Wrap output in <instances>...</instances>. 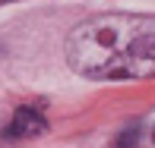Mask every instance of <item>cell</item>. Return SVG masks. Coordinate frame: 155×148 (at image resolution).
I'll list each match as a JSON object with an SVG mask.
<instances>
[{"mask_svg": "<svg viewBox=\"0 0 155 148\" xmlns=\"http://www.w3.org/2000/svg\"><path fill=\"white\" fill-rule=\"evenodd\" d=\"M139 136H143V132H139L136 126H130L127 132H120V136L114 139V148H133V145L139 142Z\"/></svg>", "mask_w": 155, "mask_h": 148, "instance_id": "cell-3", "label": "cell"}, {"mask_svg": "<svg viewBox=\"0 0 155 148\" xmlns=\"http://www.w3.org/2000/svg\"><path fill=\"white\" fill-rule=\"evenodd\" d=\"M45 129H48V123H45V117H41V104H25V107H19L16 114H13V120L6 123L3 139L25 142V139L41 136Z\"/></svg>", "mask_w": 155, "mask_h": 148, "instance_id": "cell-2", "label": "cell"}, {"mask_svg": "<svg viewBox=\"0 0 155 148\" xmlns=\"http://www.w3.org/2000/svg\"><path fill=\"white\" fill-rule=\"evenodd\" d=\"M63 54L86 79H143L155 69V22L136 13H101L70 32Z\"/></svg>", "mask_w": 155, "mask_h": 148, "instance_id": "cell-1", "label": "cell"}, {"mask_svg": "<svg viewBox=\"0 0 155 148\" xmlns=\"http://www.w3.org/2000/svg\"><path fill=\"white\" fill-rule=\"evenodd\" d=\"M3 3H10V0H0V6H3Z\"/></svg>", "mask_w": 155, "mask_h": 148, "instance_id": "cell-4", "label": "cell"}]
</instances>
